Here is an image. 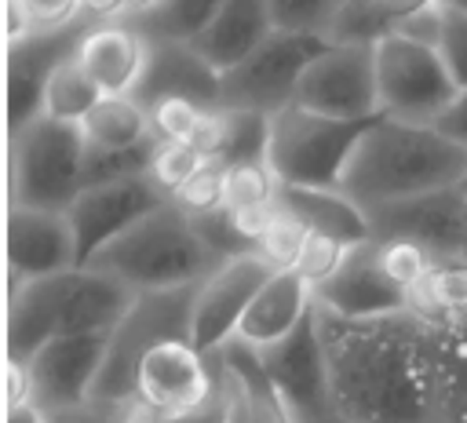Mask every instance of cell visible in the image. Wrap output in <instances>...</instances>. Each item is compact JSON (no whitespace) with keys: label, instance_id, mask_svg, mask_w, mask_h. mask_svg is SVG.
<instances>
[{"label":"cell","instance_id":"6da1fadb","mask_svg":"<svg viewBox=\"0 0 467 423\" xmlns=\"http://www.w3.org/2000/svg\"><path fill=\"white\" fill-rule=\"evenodd\" d=\"M332 405L354 423H434V325L412 310L339 317L314 303Z\"/></svg>","mask_w":467,"mask_h":423},{"label":"cell","instance_id":"7a4b0ae2","mask_svg":"<svg viewBox=\"0 0 467 423\" xmlns=\"http://www.w3.org/2000/svg\"><path fill=\"white\" fill-rule=\"evenodd\" d=\"M467 182V146L434 124L379 117L347 160L339 190L368 215L376 208L412 201Z\"/></svg>","mask_w":467,"mask_h":423},{"label":"cell","instance_id":"3957f363","mask_svg":"<svg viewBox=\"0 0 467 423\" xmlns=\"http://www.w3.org/2000/svg\"><path fill=\"white\" fill-rule=\"evenodd\" d=\"M135 292L117 277L77 266L7 288V361H29L58 335H109L131 310Z\"/></svg>","mask_w":467,"mask_h":423},{"label":"cell","instance_id":"277c9868","mask_svg":"<svg viewBox=\"0 0 467 423\" xmlns=\"http://www.w3.org/2000/svg\"><path fill=\"white\" fill-rule=\"evenodd\" d=\"M88 266L117 277L135 295L197 288L223 259L204 244L197 222L171 201L109 241Z\"/></svg>","mask_w":467,"mask_h":423},{"label":"cell","instance_id":"5b68a950","mask_svg":"<svg viewBox=\"0 0 467 423\" xmlns=\"http://www.w3.org/2000/svg\"><path fill=\"white\" fill-rule=\"evenodd\" d=\"M84 160L88 142L80 124L36 117L18 135H11V204L69 212V204L84 190Z\"/></svg>","mask_w":467,"mask_h":423},{"label":"cell","instance_id":"8992f818","mask_svg":"<svg viewBox=\"0 0 467 423\" xmlns=\"http://www.w3.org/2000/svg\"><path fill=\"white\" fill-rule=\"evenodd\" d=\"M379 120V117H376ZM376 120H336L288 106L270 124V168L285 186H325L339 190L350 153Z\"/></svg>","mask_w":467,"mask_h":423},{"label":"cell","instance_id":"52a82bcc","mask_svg":"<svg viewBox=\"0 0 467 423\" xmlns=\"http://www.w3.org/2000/svg\"><path fill=\"white\" fill-rule=\"evenodd\" d=\"M190 314H193V288L135 295L124 321L109 332L106 361L91 401L131 405L139 361L164 339H190Z\"/></svg>","mask_w":467,"mask_h":423},{"label":"cell","instance_id":"ba28073f","mask_svg":"<svg viewBox=\"0 0 467 423\" xmlns=\"http://www.w3.org/2000/svg\"><path fill=\"white\" fill-rule=\"evenodd\" d=\"M376 44V88L379 113L394 120L434 124L456 98V80L449 77L434 44L412 40L405 33H387Z\"/></svg>","mask_w":467,"mask_h":423},{"label":"cell","instance_id":"9c48e42d","mask_svg":"<svg viewBox=\"0 0 467 423\" xmlns=\"http://www.w3.org/2000/svg\"><path fill=\"white\" fill-rule=\"evenodd\" d=\"M219 394L223 379L215 354H201L193 339H164L139 361L131 405L150 419H179L212 408Z\"/></svg>","mask_w":467,"mask_h":423},{"label":"cell","instance_id":"30bf717a","mask_svg":"<svg viewBox=\"0 0 467 423\" xmlns=\"http://www.w3.org/2000/svg\"><path fill=\"white\" fill-rule=\"evenodd\" d=\"M332 40L321 33H292L274 29L241 66L223 73V106L255 109V113H281L296 106V88L306 66L328 47Z\"/></svg>","mask_w":467,"mask_h":423},{"label":"cell","instance_id":"8fae6325","mask_svg":"<svg viewBox=\"0 0 467 423\" xmlns=\"http://www.w3.org/2000/svg\"><path fill=\"white\" fill-rule=\"evenodd\" d=\"M296 106L336 117V120H376V44L368 40H332L303 73L296 88Z\"/></svg>","mask_w":467,"mask_h":423},{"label":"cell","instance_id":"7c38bea8","mask_svg":"<svg viewBox=\"0 0 467 423\" xmlns=\"http://www.w3.org/2000/svg\"><path fill=\"white\" fill-rule=\"evenodd\" d=\"M171 197L146 175H131V179H113V182H99V186H84L77 193V201L69 204V222L77 233V259L80 266H88L109 241H117L124 230H131L139 219H146L150 212H157L161 204H168Z\"/></svg>","mask_w":467,"mask_h":423},{"label":"cell","instance_id":"4fadbf2b","mask_svg":"<svg viewBox=\"0 0 467 423\" xmlns=\"http://www.w3.org/2000/svg\"><path fill=\"white\" fill-rule=\"evenodd\" d=\"M274 270L252 252V255H237L226 259L223 266H215L197 288H193V314H190V339L201 354H219L234 335L237 325L244 317V310L252 306L255 292L263 288V281Z\"/></svg>","mask_w":467,"mask_h":423},{"label":"cell","instance_id":"5bb4252c","mask_svg":"<svg viewBox=\"0 0 467 423\" xmlns=\"http://www.w3.org/2000/svg\"><path fill=\"white\" fill-rule=\"evenodd\" d=\"M109 335H58L40 346L26 368L33 383V405L47 416L80 408L95 397V383L106 361Z\"/></svg>","mask_w":467,"mask_h":423},{"label":"cell","instance_id":"9a60e30c","mask_svg":"<svg viewBox=\"0 0 467 423\" xmlns=\"http://www.w3.org/2000/svg\"><path fill=\"white\" fill-rule=\"evenodd\" d=\"M95 22L84 15L80 22L55 29V33H29L15 44H7V135H18L26 124L44 117V91L51 73L77 55L84 33Z\"/></svg>","mask_w":467,"mask_h":423},{"label":"cell","instance_id":"2e32d148","mask_svg":"<svg viewBox=\"0 0 467 423\" xmlns=\"http://www.w3.org/2000/svg\"><path fill=\"white\" fill-rule=\"evenodd\" d=\"M77 266V233L66 212L7 204V288Z\"/></svg>","mask_w":467,"mask_h":423},{"label":"cell","instance_id":"e0dca14e","mask_svg":"<svg viewBox=\"0 0 467 423\" xmlns=\"http://www.w3.org/2000/svg\"><path fill=\"white\" fill-rule=\"evenodd\" d=\"M255 354H259L263 372L270 376L274 390L292 408L296 423H310L314 416L332 408L328 368H325V350H321V339H317L314 314L288 339H281L266 350H255Z\"/></svg>","mask_w":467,"mask_h":423},{"label":"cell","instance_id":"ac0fdd59","mask_svg":"<svg viewBox=\"0 0 467 423\" xmlns=\"http://www.w3.org/2000/svg\"><path fill=\"white\" fill-rule=\"evenodd\" d=\"M463 204H467L463 186L438 190V193H423V197L368 212V226H372V237L412 241L427 248L434 259H445V255H460L463 248Z\"/></svg>","mask_w":467,"mask_h":423},{"label":"cell","instance_id":"d6986e66","mask_svg":"<svg viewBox=\"0 0 467 423\" xmlns=\"http://www.w3.org/2000/svg\"><path fill=\"white\" fill-rule=\"evenodd\" d=\"M135 98L142 106H153L161 98H190L201 106H219L223 73L193 44L150 40V55H146V69L135 88Z\"/></svg>","mask_w":467,"mask_h":423},{"label":"cell","instance_id":"ffe728a7","mask_svg":"<svg viewBox=\"0 0 467 423\" xmlns=\"http://www.w3.org/2000/svg\"><path fill=\"white\" fill-rule=\"evenodd\" d=\"M314 295H317V306H325L339 317H387V314L409 310V295L398 292L387 281V273L379 270L372 241L354 244L350 255L343 259V266Z\"/></svg>","mask_w":467,"mask_h":423},{"label":"cell","instance_id":"44dd1931","mask_svg":"<svg viewBox=\"0 0 467 423\" xmlns=\"http://www.w3.org/2000/svg\"><path fill=\"white\" fill-rule=\"evenodd\" d=\"M314 284L299 270H274L263 288L255 292L252 306L244 310L237 335L230 343H241L248 350H266L281 339H288L310 314H314Z\"/></svg>","mask_w":467,"mask_h":423},{"label":"cell","instance_id":"7402d4cb","mask_svg":"<svg viewBox=\"0 0 467 423\" xmlns=\"http://www.w3.org/2000/svg\"><path fill=\"white\" fill-rule=\"evenodd\" d=\"M150 40L142 36L139 26L131 22H95L80 47L77 58L88 69V77L99 84L102 95H135L142 69H146Z\"/></svg>","mask_w":467,"mask_h":423},{"label":"cell","instance_id":"603a6c76","mask_svg":"<svg viewBox=\"0 0 467 423\" xmlns=\"http://www.w3.org/2000/svg\"><path fill=\"white\" fill-rule=\"evenodd\" d=\"M274 33V18L266 11V0H223L212 26L193 40V47L219 69L230 73L241 66L266 36Z\"/></svg>","mask_w":467,"mask_h":423},{"label":"cell","instance_id":"cb8c5ba5","mask_svg":"<svg viewBox=\"0 0 467 423\" xmlns=\"http://www.w3.org/2000/svg\"><path fill=\"white\" fill-rule=\"evenodd\" d=\"M277 204L285 212H292L296 219H303L314 233L336 237L343 244H365L372 241V226L368 215L343 193V190H325V186H285L277 193Z\"/></svg>","mask_w":467,"mask_h":423},{"label":"cell","instance_id":"d4e9b609","mask_svg":"<svg viewBox=\"0 0 467 423\" xmlns=\"http://www.w3.org/2000/svg\"><path fill=\"white\" fill-rule=\"evenodd\" d=\"M88 150H135L153 142L150 109L135 95H106L84 120H80Z\"/></svg>","mask_w":467,"mask_h":423},{"label":"cell","instance_id":"484cf974","mask_svg":"<svg viewBox=\"0 0 467 423\" xmlns=\"http://www.w3.org/2000/svg\"><path fill=\"white\" fill-rule=\"evenodd\" d=\"M409 310L434 325H452L467 314V255L434 259L423 284L409 295Z\"/></svg>","mask_w":467,"mask_h":423},{"label":"cell","instance_id":"4316f807","mask_svg":"<svg viewBox=\"0 0 467 423\" xmlns=\"http://www.w3.org/2000/svg\"><path fill=\"white\" fill-rule=\"evenodd\" d=\"M434 0H347L328 40H379L398 33L409 18L427 11Z\"/></svg>","mask_w":467,"mask_h":423},{"label":"cell","instance_id":"83f0119b","mask_svg":"<svg viewBox=\"0 0 467 423\" xmlns=\"http://www.w3.org/2000/svg\"><path fill=\"white\" fill-rule=\"evenodd\" d=\"M223 0H161L150 15L135 18L131 26L142 29L146 40H179V44H193L212 18L219 15ZM128 22V18H124Z\"/></svg>","mask_w":467,"mask_h":423},{"label":"cell","instance_id":"f1b7e54d","mask_svg":"<svg viewBox=\"0 0 467 423\" xmlns=\"http://www.w3.org/2000/svg\"><path fill=\"white\" fill-rule=\"evenodd\" d=\"M106 95L99 91V84L88 77V69L80 66L77 55H69L47 80L44 91V117L66 120V124H80Z\"/></svg>","mask_w":467,"mask_h":423},{"label":"cell","instance_id":"f546056e","mask_svg":"<svg viewBox=\"0 0 467 423\" xmlns=\"http://www.w3.org/2000/svg\"><path fill=\"white\" fill-rule=\"evenodd\" d=\"M223 106V102H219ZM226 117V131H223V150H219V164L234 168V164H255L266 160L270 153V124L274 117L255 113V109H237V106H223Z\"/></svg>","mask_w":467,"mask_h":423},{"label":"cell","instance_id":"4dcf8cb0","mask_svg":"<svg viewBox=\"0 0 467 423\" xmlns=\"http://www.w3.org/2000/svg\"><path fill=\"white\" fill-rule=\"evenodd\" d=\"M434 376H438V416L467 401V335L460 328L434 325Z\"/></svg>","mask_w":467,"mask_h":423},{"label":"cell","instance_id":"1f68e13d","mask_svg":"<svg viewBox=\"0 0 467 423\" xmlns=\"http://www.w3.org/2000/svg\"><path fill=\"white\" fill-rule=\"evenodd\" d=\"M84 18L80 0H7V44L29 33H55Z\"/></svg>","mask_w":467,"mask_h":423},{"label":"cell","instance_id":"d6a6232c","mask_svg":"<svg viewBox=\"0 0 467 423\" xmlns=\"http://www.w3.org/2000/svg\"><path fill=\"white\" fill-rule=\"evenodd\" d=\"M310 233H314V230H310L303 219H296L292 212H285V208L277 204L270 226L263 230V237H259V244H255V255H259L270 270H296V266H299V255H303V248H306V241H310Z\"/></svg>","mask_w":467,"mask_h":423},{"label":"cell","instance_id":"836d02e7","mask_svg":"<svg viewBox=\"0 0 467 423\" xmlns=\"http://www.w3.org/2000/svg\"><path fill=\"white\" fill-rule=\"evenodd\" d=\"M372 248H376V259H379V270L387 273V281L405 295H412L423 284V277L431 273V266H434V255L427 248L412 244V241L372 237Z\"/></svg>","mask_w":467,"mask_h":423},{"label":"cell","instance_id":"e575fe53","mask_svg":"<svg viewBox=\"0 0 467 423\" xmlns=\"http://www.w3.org/2000/svg\"><path fill=\"white\" fill-rule=\"evenodd\" d=\"M277 193H281V179L274 175L270 160L226 168V212L274 208L277 204Z\"/></svg>","mask_w":467,"mask_h":423},{"label":"cell","instance_id":"d590c367","mask_svg":"<svg viewBox=\"0 0 467 423\" xmlns=\"http://www.w3.org/2000/svg\"><path fill=\"white\" fill-rule=\"evenodd\" d=\"M347 0H266V11L274 18V29L292 33H321L328 36Z\"/></svg>","mask_w":467,"mask_h":423},{"label":"cell","instance_id":"8d00e7d4","mask_svg":"<svg viewBox=\"0 0 467 423\" xmlns=\"http://www.w3.org/2000/svg\"><path fill=\"white\" fill-rule=\"evenodd\" d=\"M171 204L186 212L190 219H204L226 208V164L208 160L179 193H171Z\"/></svg>","mask_w":467,"mask_h":423},{"label":"cell","instance_id":"74e56055","mask_svg":"<svg viewBox=\"0 0 467 423\" xmlns=\"http://www.w3.org/2000/svg\"><path fill=\"white\" fill-rule=\"evenodd\" d=\"M204 164H208V160H204L193 146H186V142H157V146H153V157H150V179L171 197V193H179Z\"/></svg>","mask_w":467,"mask_h":423},{"label":"cell","instance_id":"f35d334b","mask_svg":"<svg viewBox=\"0 0 467 423\" xmlns=\"http://www.w3.org/2000/svg\"><path fill=\"white\" fill-rule=\"evenodd\" d=\"M146 109H150V131L157 142H186L190 146L208 106L190 102V98H161Z\"/></svg>","mask_w":467,"mask_h":423},{"label":"cell","instance_id":"ab89813d","mask_svg":"<svg viewBox=\"0 0 467 423\" xmlns=\"http://www.w3.org/2000/svg\"><path fill=\"white\" fill-rule=\"evenodd\" d=\"M434 47H438L449 77L456 80V88H467V11H456L445 4Z\"/></svg>","mask_w":467,"mask_h":423},{"label":"cell","instance_id":"60d3db41","mask_svg":"<svg viewBox=\"0 0 467 423\" xmlns=\"http://www.w3.org/2000/svg\"><path fill=\"white\" fill-rule=\"evenodd\" d=\"M350 255V244H343V241H336V237H325V233H310V241H306V248H303V255H299V273L314 284V292L343 266V259Z\"/></svg>","mask_w":467,"mask_h":423},{"label":"cell","instance_id":"b9f144b4","mask_svg":"<svg viewBox=\"0 0 467 423\" xmlns=\"http://www.w3.org/2000/svg\"><path fill=\"white\" fill-rule=\"evenodd\" d=\"M434 128H438L441 135H449L452 142L467 146V88H460V91H456L452 106L434 120Z\"/></svg>","mask_w":467,"mask_h":423},{"label":"cell","instance_id":"7bdbcfd3","mask_svg":"<svg viewBox=\"0 0 467 423\" xmlns=\"http://www.w3.org/2000/svg\"><path fill=\"white\" fill-rule=\"evenodd\" d=\"M80 7L91 22H120L124 18V0H80Z\"/></svg>","mask_w":467,"mask_h":423},{"label":"cell","instance_id":"ee69618b","mask_svg":"<svg viewBox=\"0 0 467 423\" xmlns=\"http://www.w3.org/2000/svg\"><path fill=\"white\" fill-rule=\"evenodd\" d=\"M7 423H51V416L40 408V405H15V408H7Z\"/></svg>","mask_w":467,"mask_h":423},{"label":"cell","instance_id":"f6af8a7d","mask_svg":"<svg viewBox=\"0 0 467 423\" xmlns=\"http://www.w3.org/2000/svg\"><path fill=\"white\" fill-rule=\"evenodd\" d=\"M157 4H161V0H124V18H128V22H135V18L150 15Z\"/></svg>","mask_w":467,"mask_h":423},{"label":"cell","instance_id":"bcb514c9","mask_svg":"<svg viewBox=\"0 0 467 423\" xmlns=\"http://www.w3.org/2000/svg\"><path fill=\"white\" fill-rule=\"evenodd\" d=\"M434 423H467V401H463V405H456V408H445Z\"/></svg>","mask_w":467,"mask_h":423},{"label":"cell","instance_id":"7dc6e473","mask_svg":"<svg viewBox=\"0 0 467 423\" xmlns=\"http://www.w3.org/2000/svg\"><path fill=\"white\" fill-rule=\"evenodd\" d=\"M310 423H354V419H347V416H343V412H339V408L332 405V408H325L321 416H314Z\"/></svg>","mask_w":467,"mask_h":423},{"label":"cell","instance_id":"c3c4849f","mask_svg":"<svg viewBox=\"0 0 467 423\" xmlns=\"http://www.w3.org/2000/svg\"><path fill=\"white\" fill-rule=\"evenodd\" d=\"M449 328H460V332H463V335H467V314H460V317H456V321H452V325H449Z\"/></svg>","mask_w":467,"mask_h":423},{"label":"cell","instance_id":"681fc988","mask_svg":"<svg viewBox=\"0 0 467 423\" xmlns=\"http://www.w3.org/2000/svg\"><path fill=\"white\" fill-rule=\"evenodd\" d=\"M460 255H467V204H463V248H460Z\"/></svg>","mask_w":467,"mask_h":423},{"label":"cell","instance_id":"f907efd6","mask_svg":"<svg viewBox=\"0 0 467 423\" xmlns=\"http://www.w3.org/2000/svg\"><path fill=\"white\" fill-rule=\"evenodd\" d=\"M449 7H456V11H467V0H445Z\"/></svg>","mask_w":467,"mask_h":423},{"label":"cell","instance_id":"816d5d0a","mask_svg":"<svg viewBox=\"0 0 467 423\" xmlns=\"http://www.w3.org/2000/svg\"><path fill=\"white\" fill-rule=\"evenodd\" d=\"M463 190H467V182H463Z\"/></svg>","mask_w":467,"mask_h":423}]
</instances>
